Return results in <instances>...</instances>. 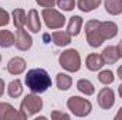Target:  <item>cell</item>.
<instances>
[{
  "instance_id": "obj_1",
  "label": "cell",
  "mask_w": 122,
  "mask_h": 120,
  "mask_svg": "<svg viewBox=\"0 0 122 120\" xmlns=\"http://www.w3.org/2000/svg\"><path fill=\"white\" fill-rule=\"evenodd\" d=\"M26 85L33 93H43L51 86V78L41 68L30 69L26 75Z\"/></svg>"
},
{
  "instance_id": "obj_2",
  "label": "cell",
  "mask_w": 122,
  "mask_h": 120,
  "mask_svg": "<svg viewBox=\"0 0 122 120\" xmlns=\"http://www.w3.org/2000/svg\"><path fill=\"white\" fill-rule=\"evenodd\" d=\"M67 107L70 109V112L74 116L78 117H85L91 113L92 110V105L88 99L80 97V96H71L67 100Z\"/></svg>"
},
{
  "instance_id": "obj_3",
  "label": "cell",
  "mask_w": 122,
  "mask_h": 120,
  "mask_svg": "<svg viewBox=\"0 0 122 120\" xmlns=\"http://www.w3.org/2000/svg\"><path fill=\"white\" fill-rule=\"evenodd\" d=\"M60 65L68 72H77L81 68V58L77 50L70 48L61 52L60 55Z\"/></svg>"
},
{
  "instance_id": "obj_4",
  "label": "cell",
  "mask_w": 122,
  "mask_h": 120,
  "mask_svg": "<svg viewBox=\"0 0 122 120\" xmlns=\"http://www.w3.org/2000/svg\"><path fill=\"white\" fill-rule=\"evenodd\" d=\"M43 109V99L38 95H27L20 103V112L27 119Z\"/></svg>"
},
{
  "instance_id": "obj_5",
  "label": "cell",
  "mask_w": 122,
  "mask_h": 120,
  "mask_svg": "<svg viewBox=\"0 0 122 120\" xmlns=\"http://www.w3.org/2000/svg\"><path fill=\"white\" fill-rule=\"evenodd\" d=\"M99 24L101 21L98 20H90L87 24H85V34H87V41L88 44L94 47V48H98L101 47V44L105 41L99 32Z\"/></svg>"
},
{
  "instance_id": "obj_6",
  "label": "cell",
  "mask_w": 122,
  "mask_h": 120,
  "mask_svg": "<svg viewBox=\"0 0 122 120\" xmlns=\"http://www.w3.org/2000/svg\"><path fill=\"white\" fill-rule=\"evenodd\" d=\"M43 16V20L46 23V26L51 30H56V28H61L64 24H65V17L61 14L60 11L54 10L53 7H47L43 10L41 13Z\"/></svg>"
},
{
  "instance_id": "obj_7",
  "label": "cell",
  "mask_w": 122,
  "mask_h": 120,
  "mask_svg": "<svg viewBox=\"0 0 122 120\" xmlns=\"http://www.w3.org/2000/svg\"><path fill=\"white\" fill-rule=\"evenodd\" d=\"M14 44L20 51H27L30 50L33 45V38L30 37V34L24 30L23 27L17 28L16 31V37H14Z\"/></svg>"
},
{
  "instance_id": "obj_8",
  "label": "cell",
  "mask_w": 122,
  "mask_h": 120,
  "mask_svg": "<svg viewBox=\"0 0 122 120\" xmlns=\"http://www.w3.org/2000/svg\"><path fill=\"white\" fill-rule=\"evenodd\" d=\"M21 112L16 110L10 103H0V120H24Z\"/></svg>"
},
{
  "instance_id": "obj_9",
  "label": "cell",
  "mask_w": 122,
  "mask_h": 120,
  "mask_svg": "<svg viewBox=\"0 0 122 120\" xmlns=\"http://www.w3.org/2000/svg\"><path fill=\"white\" fill-rule=\"evenodd\" d=\"M115 103V93L111 88H104L98 93V105L102 109H111Z\"/></svg>"
},
{
  "instance_id": "obj_10",
  "label": "cell",
  "mask_w": 122,
  "mask_h": 120,
  "mask_svg": "<svg viewBox=\"0 0 122 120\" xmlns=\"http://www.w3.org/2000/svg\"><path fill=\"white\" fill-rule=\"evenodd\" d=\"M99 32L104 40H111L118 34V26L112 21H104L99 24Z\"/></svg>"
},
{
  "instance_id": "obj_11",
  "label": "cell",
  "mask_w": 122,
  "mask_h": 120,
  "mask_svg": "<svg viewBox=\"0 0 122 120\" xmlns=\"http://www.w3.org/2000/svg\"><path fill=\"white\" fill-rule=\"evenodd\" d=\"M7 71L11 75H20L26 71V61L20 57H14L9 61L7 64Z\"/></svg>"
},
{
  "instance_id": "obj_12",
  "label": "cell",
  "mask_w": 122,
  "mask_h": 120,
  "mask_svg": "<svg viewBox=\"0 0 122 120\" xmlns=\"http://www.w3.org/2000/svg\"><path fill=\"white\" fill-rule=\"evenodd\" d=\"M85 65L90 71H99L104 65H105V61L102 58V55L99 54H90L85 60Z\"/></svg>"
},
{
  "instance_id": "obj_13",
  "label": "cell",
  "mask_w": 122,
  "mask_h": 120,
  "mask_svg": "<svg viewBox=\"0 0 122 120\" xmlns=\"http://www.w3.org/2000/svg\"><path fill=\"white\" fill-rule=\"evenodd\" d=\"M27 27L31 32H38L41 28V23H40V17H38V13L31 9L27 14Z\"/></svg>"
},
{
  "instance_id": "obj_14",
  "label": "cell",
  "mask_w": 122,
  "mask_h": 120,
  "mask_svg": "<svg viewBox=\"0 0 122 120\" xmlns=\"http://www.w3.org/2000/svg\"><path fill=\"white\" fill-rule=\"evenodd\" d=\"M51 40L56 45L65 47L71 42V34L68 31H54L53 35H51Z\"/></svg>"
},
{
  "instance_id": "obj_15",
  "label": "cell",
  "mask_w": 122,
  "mask_h": 120,
  "mask_svg": "<svg viewBox=\"0 0 122 120\" xmlns=\"http://www.w3.org/2000/svg\"><path fill=\"white\" fill-rule=\"evenodd\" d=\"M101 55H102V58L105 61V64H115L117 61L121 58V57H119V52H118V48L114 47V45L107 47V48L102 51Z\"/></svg>"
},
{
  "instance_id": "obj_16",
  "label": "cell",
  "mask_w": 122,
  "mask_h": 120,
  "mask_svg": "<svg viewBox=\"0 0 122 120\" xmlns=\"http://www.w3.org/2000/svg\"><path fill=\"white\" fill-rule=\"evenodd\" d=\"M81 27H82V18L80 16H74L70 18V23H68V32L71 34V37H75L80 34L81 31Z\"/></svg>"
},
{
  "instance_id": "obj_17",
  "label": "cell",
  "mask_w": 122,
  "mask_h": 120,
  "mask_svg": "<svg viewBox=\"0 0 122 120\" xmlns=\"http://www.w3.org/2000/svg\"><path fill=\"white\" fill-rule=\"evenodd\" d=\"M104 6H105L107 13H109L112 16L122 13V0H105Z\"/></svg>"
},
{
  "instance_id": "obj_18",
  "label": "cell",
  "mask_w": 122,
  "mask_h": 120,
  "mask_svg": "<svg viewBox=\"0 0 122 120\" xmlns=\"http://www.w3.org/2000/svg\"><path fill=\"white\" fill-rule=\"evenodd\" d=\"M13 23H14L16 28L24 27L27 24V16H26V13H24L23 9H16L13 11Z\"/></svg>"
},
{
  "instance_id": "obj_19",
  "label": "cell",
  "mask_w": 122,
  "mask_h": 120,
  "mask_svg": "<svg viewBox=\"0 0 122 120\" xmlns=\"http://www.w3.org/2000/svg\"><path fill=\"white\" fill-rule=\"evenodd\" d=\"M7 93H9V96L10 97H19V96H21V93H23V86H21V82L19 81V79H14V81H11L10 83H9V86H7Z\"/></svg>"
},
{
  "instance_id": "obj_20",
  "label": "cell",
  "mask_w": 122,
  "mask_h": 120,
  "mask_svg": "<svg viewBox=\"0 0 122 120\" xmlns=\"http://www.w3.org/2000/svg\"><path fill=\"white\" fill-rule=\"evenodd\" d=\"M56 82H57V88L60 90H68L72 85V78L67 74H58Z\"/></svg>"
},
{
  "instance_id": "obj_21",
  "label": "cell",
  "mask_w": 122,
  "mask_h": 120,
  "mask_svg": "<svg viewBox=\"0 0 122 120\" xmlns=\"http://www.w3.org/2000/svg\"><path fill=\"white\" fill-rule=\"evenodd\" d=\"M77 4H78V9H80L81 11L88 13V11L95 10V9L101 4V0H78Z\"/></svg>"
},
{
  "instance_id": "obj_22",
  "label": "cell",
  "mask_w": 122,
  "mask_h": 120,
  "mask_svg": "<svg viewBox=\"0 0 122 120\" xmlns=\"http://www.w3.org/2000/svg\"><path fill=\"white\" fill-rule=\"evenodd\" d=\"M14 44V35L9 30H0V47L9 48Z\"/></svg>"
},
{
  "instance_id": "obj_23",
  "label": "cell",
  "mask_w": 122,
  "mask_h": 120,
  "mask_svg": "<svg viewBox=\"0 0 122 120\" xmlns=\"http://www.w3.org/2000/svg\"><path fill=\"white\" fill-rule=\"evenodd\" d=\"M77 88H78L80 92H82L87 96H90V95L94 93V85H92L88 79H80L77 82Z\"/></svg>"
},
{
  "instance_id": "obj_24",
  "label": "cell",
  "mask_w": 122,
  "mask_h": 120,
  "mask_svg": "<svg viewBox=\"0 0 122 120\" xmlns=\"http://www.w3.org/2000/svg\"><path fill=\"white\" fill-rule=\"evenodd\" d=\"M98 79L102 85H111L115 79L114 76V72L112 71H101L99 75H98Z\"/></svg>"
},
{
  "instance_id": "obj_25",
  "label": "cell",
  "mask_w": 122,
  "mask_h": 120,
  "mask_svg": "<svg viewBox=\"0 0 122 120\" xmlns=\"http://www.w3.org/2000/svg\"><path fill=\"white\" fill-rule=\"evenodd\" d=\"M57 4L61 10L64 11H71L75 7V0H57Z\"/></svg>"
},
{
  "instance_id": "obj_26",
  "label": "cell",
  "mask_w": 122,
  "mask_h": 120,
  "mask_svg": "<svg viewBox=\"0 0 122 120\" xmlns=\"http://www.w3.org/2000/svg\"><path fill=\"white\" fill-rule=\"evenodd\" d=\"M9 21H10V16H9V13L0 7V27L7 26V24H9Z\"/></svg>"
},
{
  "instance_id": "obj_27",
  "label": "cell",
  "mask_w": 122,
  "mask_h": 120,
  "mask_svg": "<svg viewBox=\"0 0 122 120\" xmlns=\"http://www.w3.org/2000/svg\"><path fill=\"white\" fill-rule=\"evenodd\" d=\"M51 119H53V120H60V119L68 120V119H70V115L62 113V112H58V110H54V112L51 113Z\"/></svg>"
},
{
  "instance_id": "obj_28",
  "label": "cell",
  "mask_w": 122,
  "mask_h": 120,
  "mask_svg": "<svg viewBox=\"0 0 122 120\" xmlns=\"http://www.w3.org/2000/svg\"><path fill=\"white\" fill-rule=\"evenodd\" d=\"M36 1H37L38 6H41V7H44V9H47V7H54V4L57 3L56 0H36Z\"/></svg>"
},
{
  "instance_id": "obj_29",
  "label": "cell",
  "mask_w": 122,
  "mask_h": 120,
  "mask_svg": "<svg viewBox=\"0 0 122 120\" xmlns=\"http://www.w3.org/2000/svg\"><path fill=\"white\" fill-rule=\"evenodd\" d=\"M3 93H4V81L0 79V97L3 96Z\"/></svg>"
},
{
  "instance_id": "obj_30",
  "label": "cell",
  "mask_w": 122,
  "mask_h": 120,
  "mask_svg": "<svg viewBox=\"0 0 122 120\" xmlns=\"http://www.w3.org/2000/svg\"><path fill=\"white\" fill-rule=\"evenodd\" d=\"M115 119H117V120H122V107L119 109V112L117 113V116H115Z\"/></svg>"
},
{
  "instance_id": "obj_31",
  "label": "cell",
  "mask_w": 122,
  "mask_h": 120,
  "mask_svg": "<svg viewBox=\"0 0 122 120\" xmlns=\"http://www.w3.org/2000/svg\"><path fill=\"white\" fill-rule=\"evenodd\" d=\"M117 48H118V52H119V57L122 58V40H121V42L118 44V47H117Z\"/></svg>"
},
{
  "instance_id": "obj_32",
  "label": "cell",
  "mask_w": 122,
  "mask_h": 120,
  "mask_svg": "<svg viewBox=\"0 0 122 120\" xmlns=\"http://www.w3.org/2000/svg\"><path fill=\"white\" fill-rule=\"evenodd\" d=\"M118 76H119V79L122 81V65L118 68Z\"/></svg>"
},
{
  "instance_id": "obj_33",
  "label": "cell",
  "mask_w": 122,
  "mask_h": 120,
  "mask_svg": "<svg viewBox=\"0 0 122 120\" xmlns=\"http://www.w3.org/2000/svg\"><path fill=\"white\" fill-rule=\"evenodd\" d=\"M118 92H119V96H121V97H122V85H121V86H119V89H118Z\"/></svg>"
},
{
  "instance_id": "obj_34",
  "label": "cell",
  "mask_w": 122,
  "mask_h": 120,
  "mask_svg": "<svg viewBox=\"0 0 122 120\" xmlns=\"http://www.w3.org/2000/svg\"><path fill=\"white\" fill-rule=\"evenodd\" d=\"M0 61H1V55H0Z\"/></svg>"
}]
</instances>
